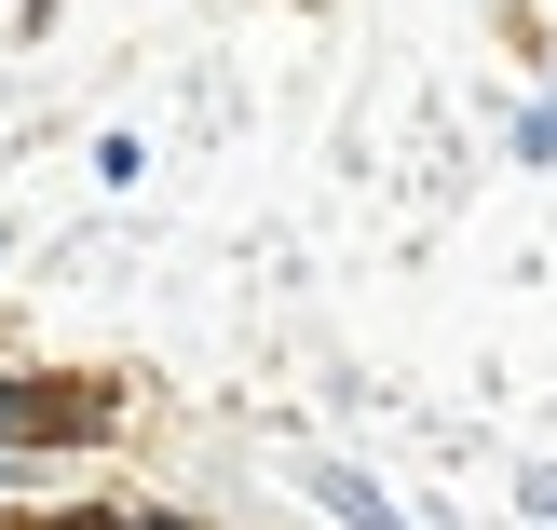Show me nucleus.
<instances>
[{
  "label": "nucleus",
  "instance_id": "1",
  "mask_svg": "<svg viewBox=\"0 0 557 530\" xmlns=\"http://www.w3.org/2000/svg\"><path fill=\"white\" fill-rule=\"evenodd\" d=\"M109 422H123V395H96V381H0V449H69Z\"/></svg>",
  "mask_w": 557,
  "mask_h": 530
},
{
  "label": "nucleus",
  "instance_id": "2",
  "mask_svg": "<svg viewBox=\"0 0 557 530\" xmlns=\"http://www.w3.org/2000/svg\"><path fill=\"white\" fill-rule=\"evenodd\" d=\"M313 490H326V504H341L354 530H408V517H395V504H381V490H368V477H341V463H326V477H313Z\"/></svg>",
  "mask_w": 557,
  "mask_h": 530
}]
</instances>
